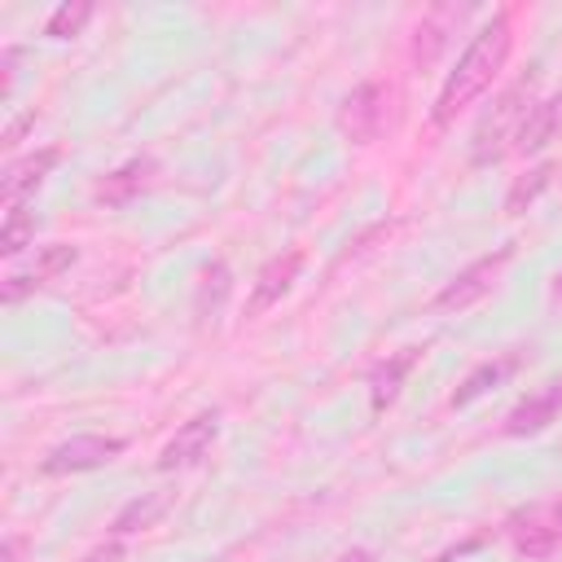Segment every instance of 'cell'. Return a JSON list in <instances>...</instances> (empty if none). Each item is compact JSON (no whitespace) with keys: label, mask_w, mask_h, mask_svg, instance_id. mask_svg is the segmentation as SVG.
Returning a JSON list of instances; mask_svg holds the SVG:
<instances>
[{"label":"cell","mask_w":562,"mask_h":562,"mask_svg":"<svg viewBox=\"0 0 562 562\" xmlns=\"http://www.w3.org/2000/svg\"><path fill=\"white\" fill-rule=\"evenodd\" d=\"M509 44H514L509 13H496V18L465 44V53L457 57V66L448 70V79H443V88H439V97H435V110H430L435 127H448L465 105H474V101L492 88V79L505 70Z\"/></svg>","instance_id":"cell-1"},{"label":"cell","mask_w":562,"mask_h":562,"mask_svg":"<svg viewBox=\"0 0 562 562\" xmlns=\"http://www.w3.org/2000/svg\"><path fill=\"white\" fill-rule=\"evenodd\" d=\"M527 114H531V79H518L505 97H496L492 114L474 127L470 162H474V167H487V162H496L505 149H514L509 140H518V132H522Z\"/></svg>","instance_id":"cell-2"},{"label":"cell","mask_w":562,"mask_h":562,"mask_svg":"<svg viewBox=\"0 0 562 562\" xmlns=\"http://www.w3.org/2000/svg\"><path fill=\"white\" fill-rule=\"evenodd\" d=\"M334 123H338V132H342L347 140H356V145L378 140V132H382V123H386V88L373 83V79H369V83H356V88L342 97Z\"/></svg>","instance_id":"cell-3"},{"label":"cell","mask_w":562,"mask_h":562,"mask_svg":"<svg viewBox=\"0 0 562 562\" xmlns=\"http://www.w3.org/2000/svg\"><path fill=\"white\" fill-rule=\"evenodd\" d=\"M127 443L119 435H70L61 439L48 457H44V474H79V470H97L105 461H114Z\"/></svg>","instance_id":"cell-4"},{"label":"cell","mask_w":562,"mask_h":562,"mask_svg":"<svg viewBox=\"0 0 562 562\" xmlns=\"http://www.w3.org/2000/svg\"><path fill=\"white\" fill-rule=\"evenodd\" d=\"M509 255H514V246H501L496 255H483V259H474L470 268H461L439 294H435V307H470V303H479L492 285H496V277H501V268L509 263Z\"/></svg>","instance_id":"cell-5"},{"label":"cell","mask_w":562,"mask_h":562,"mask_svg":"<svg viewBox=\"0 0 562 562\" xmlns=\"http://www.w3.org/2000/svg\"><path fill=\"white\" fill-rule=\"evenodd\" d=\"M57 162H61V149H57V145H44V149H35V154L9 162L4 176H0V202H4V211H13L31 189H40L44 176H48Z\"/></svg>","instance_id":"cell-6"},{"label":"cell","mask_w":562,"mask_h":562,"mask_svg":"<svg viewBox=\"0 0 562 562\" xmlns=\"http://www.w3.org/2000/svg\"><path fill=\"white\" fill-rule=\"evenodd\" d=\"M75 259H79V250H75V246H66V241H53V246H44L26 272H13V277L4 281V303H9V307H13V303H22L31 290L48 285L53 277H61V272H66Z\"/></svg>","instance_id":"cell-7"},{"label":"cell","mask_w":562,"mask_h":562,"mask_svg":"<svg viewBox=\"0 0 562 562\" xmlns=\"http://www.w3.org/2000/svg\"><path fill=\"white\" fill-rule=\"evenodd\" d=\"M299 268H303V250H285V255H272V259L259 268L255 285H250V299H246V316H263L272 303H281V294L294 285Z\"/></svg>","instance_id":"cell-8"},{"label":"cell","mask_w":562,"mask_h":562,"mask_svg":"<svg viewBox=\"0 0 562 562\" xmlns=\"http://www.w3.org/2000/svg\"><path fill=\"white\" fill-rule=\"evenodd\" d=\"M215 430H220V413L211 408V413H198V417H189L171 439H167V448L158 452V470H180V465H193L206 448H211V439H215Z\"/></svg>","instance_id":"cell-9"},{"label":"cell","mask_w":562,"mask_h":562,"mask_svg":"<svg viewBox=\"0 0 562 562\" xmlns=\"http://www.w3.org/2000/svg\"><path fill=\"white\" fill-rule=\"evenodd\" d=\"M509 540H514V549L527 553V558H549V553L562 544V540H558V518H553V509H544V505L518 509V514L509 518Z\"/></svg>","instance_id":"cell-10"},{"label":"cell","mask_w":562,"mask_h":562,"mask_svg":"<svg viewBox=\"0 0 562 562\" xmlns=\"http://www.w3.org/2000/svg\"><path fill=\"white\" fill-rule=\"evenodd\" d=\"M558 413H562V382H549L544 391H536V395H527L522 404H514L509 408V417H505V435H536V430H544L549 422H558Z\"/></svg>","instance_id":"cell-11"},{"label":"cell","mask_w":562,"mask_h":562,"mask_svg":"<svg viewBox=\"0 0 562 562\" xmlns=\"http://www.w3.org/2000/svg\"><path fill=\"white\" fill-rule=\"evenodd\" d=\"M154 171H158L154 158H127L119 171H110V176L92 189V198H97L101 206H123V202H132V198L154 180Z\"/></svg>","instance_id":"cell-12"},{"label":"cell","mask_w":562,"mask_h":562,"mask_svg":"<svg viewBox=\"0 0 562 562\" xmlns=\"http://www.w3.org/2000/svg\"><path fill=\"white\" fill-rule=\"evenodd\" d=\"M465 18V4L461 9H452V4H443V9H430L426 18H422V26H417V44H413V57L426 66V61H435L439 57V48L448 44V31L457 26Z\"/></svg>","instance_id":"cell-13"},{"label":"cell","mask_w":562,"mask_h":562,"mask_svg":"<svg viewBox=\"0 0 562 562\" xmlns=\"http://www.w3.org/2000/svg\"><path fill=\"white\" fill-rule=\"evenodd\" d=\"M522 364V356L518 351H509V356H501V360H483L479 369H470V378L457 386V395H452V408H465V404H474L483 391H492V386H501L514 369Z\"/></svg>","instance_id":"cell-14"},{"label":"cell","mask_w":562,"mask_h":562,"mask_svg":"<svg viewBox=\"0 0 562 562\" xmlns=\"http://www.w3.org/2000/svg\"><path fill=\"white\" fill-rule=\"evenodd\" d=\"M417 360H422V347H404L400 356H391V360L373 373V391H369V395H373V413H382V408L400 395V386H404V378H408V369H413Z\"/></svg>","instance_id":"cell-15"},{"label":"cell","mask_w":562,"mask_h":562,"mask_svg":"<svg viewBox=\"0 0 562 562\" xmlns=\"http://www.w3.org/2000/svg\"><path fill=\"white\" fill-rule=\"evenodd\" d=\"M167 496H158V492H145V496H136V501H127L119 514H114V522H110V536L119 540V536H132V531H145V527H154L162 514H167Z\"/></svg>","instance_id":"cell-16"},{"label":"cell","mask_w":562,"mask_h":562,"mask_svg":"<svg viewBox=\"0 0 562 562\" xmlns=\"http://www.w3.org/2000/svg\"><path fill=\"white\" fill-rule=\"evenodd\" d=\"M88 18H92V4H88V0H66V4H57V9L48 13L44 35H48V40H70V35L83 31Z\"/></svg>","instance_id":"cell-17"},{"label":"cell","mask_w":562,"mask_h":562,"mask_svg":"<svg viewBox=\"0 0 562 562\" xmlns=\"http://www.w3.org/2000/svg\"><path fill=\"white\" fill-rule=\"evenodd\" d=\"M549 180H553V162H540L536 171H527L522 180H514V189L505 193V211L509 215H518V211H527L544 189H549Z\"/></svg>","instance_id":"cell-18"},{"label":"cell","mask_w":562,"mask_h":562,"mask_svg":"<svg viewBox=\"0 0 562 562\" xmlns=\"http://www.w3.org/2000/svg\"><path fill=\"white\" fill-rule=\"evenodd\" d=\"M31 237H35V215L31 211H22V206H13V211H4V228H0V255H22L26 246H31Z\"/></svg>","instance_id":"cell-19"},{"label":"cell","mask_w":562,"mask_h":562,"mask_svg":"<svg viewBox=\"0 0 562 562\" xmlns=\"http://www.w3.org/2000/svg\"><path fill=\"white\" fill-rule=\"evenodd\" d=\"M18 57H22V48H4V53H0V70H4V88H0V97H4V101L13 97V83H18Z\"/></svg>","instance_id":"cell-20"},{"label":"cell","mask_w":562,"mask_h":562,"mask_svg":"<svg viewBox=\"0 0 562 562\" xmlns=\"http://www.w3.org/2000/svg\"><path fill=\"white\" fill-rule=\"evenodd\" d=\"M31 123H35V110H26L22 119H13V123L4 127V145H18V140H22V132H26Z\"/></svg>","instance_id":"cell-21"},{"label":"cell","mask_w":562,"mask_h":562,"mask_svg":"<svg viewBox=\"0 0 562 562\" xmlns=\"http://www.w3.org/2000/svg\"><path fill=\"white\" fill-rule=\"evenodd\" d=\"M18 553H22V540L9 536V540H4V562H18Z\"/></svg>","instance_id":"cell-22"},{"label":"cell","mask_w":562,"mask_h":562,"mask_svg":"<svg viewBox=\"0 0 562 562\" xmlns=\"http://www.w3.org/2000/svg\"><path fill=\"white\" fill-rule=\"evenodd\" d=\"M114 558H119V544H105V549H97L88 562H114Z\"/></svg>","instance_id":"cell-23"},{"label":"cell","mask_w":562,"mask_h":562,"mask_svg":"<svg viewBox=\"0 0 562 562\" xmlns=\"http://www.w3.org/2000/svg\"><path fill=\"white\" fill-rule=\"evenodd\" d=\"M338 562H373V553H369V549H347Z\"/></svg>","instance_id":"cell-24"},{"label":"cell","mask_w":562,"mask_h":562,"mask_svg":"<svg viewBox=\"0 0 562 562\" xmlns=\"http://www.w3.org/2000/svg\"><path fill=\"white\" fill-rule=\"evenodd\" d=\"M553 518H558V540H562V505H553Z\"/></svg>","instance_id":"cell-25"},{"label":"cell","mask_w":562,"mask_h":562,"mask_svg":"<svg viewBox=\"0 0 562 562\" xmlns=\"http://www.w3.org/2000/svg\"><path fill=\"white\" fill-rule=\"evenodd\" d=\"M553 101H558V110H562V92H558V97H553Z\"/></svg>","instance_id":"cell-26"},{"label":"cell","mask_w":562,"mask_h":562,"mask_svg":"<svg viewBox=\"0 0 562 562\" xmlns=\"http://www.w3.org/2000/svg\"><path fill=\"white\" fill-rule=\"evenodd\" d=\"M558 294H562V277H558Z\"/></svg>","instance_id":"cell-27"}]
</instances>
